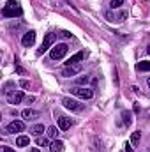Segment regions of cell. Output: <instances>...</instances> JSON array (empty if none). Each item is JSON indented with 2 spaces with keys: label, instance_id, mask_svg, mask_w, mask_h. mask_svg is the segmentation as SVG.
<instances>
[{
  "label": "cell",
  "instance_id": "obj_4",
  "mask_svg": "<svg viewBox=\"0 0 150 152\" xmlns=\"http://www.w3.org/2000/svg\"><path fill=\"white\" fill-rule=\"evenodd\" d=\"M71 94L76 96V97H79V99H92L94 97V90L92 88H87V87H73L71 88Z\"/></svg>",
  "mask_w": 150,
  "mask_h": 152
},
{
  "label": "cell",
  "instance_id": "obj_3",
  "mask_svg": "<svg viewBox=\"0 0 150 152\" xmlns=\"http://www.w3.org/2000/svg\"><path fill=\"white\" fill-rule=\"evenodd\" d=\"M67 44L66 42H60V44H55L53 48H51V51H50V57H51V60H60V58H64L66 55H67Z\"/></svg>",
  "mask_w": 150,
  "mask_h": 152
},
{
  "label": "cell",
  "instance_id": "obj_24",
  "mask_svg": "<svg viewBox=\"0 0 150 152\" xmlns=\"http://www.w3.org/2000/svg\"><path fill=\"white\" fill-rule=\"evenodd\" d=\"M60 36H62V37H66V39L73 37V34H71V32H67V30H62V32H60Z\"/></svg>",
  "mask_w": 150,
  "mask_h": 152
},
{
  "label": "cell",
  "instance_id": "obj_27",
  "mask_svg": "<svg viewBox=\"0 0 150 152\" xmlns=\"http://www.w3.org/2000/svg\"><path fill=\"white\" fill-rule=\"evenodd\" d=\"M16 73H18V75H25V69H23V67H20V66H18V67H16Z\"/></svg>",
  "mask_w": 150,
  "mask_h": 152
},
{
  "label": "cell",
  "instance_id": "obj_13",
  "mask_svg": "<svg viewBox=\"0 0 150 152\" xmlns=\"http://www.w3.org/2000/svg\"><path fill=\"white\" fill-rule=\"evenodd\" d=\"M16 145H18V147H28V145H30V138L25 136V134H20V136L16 138Z\"/></svg>",
  "mask_w": 150,
  "mask_h": 152
},
{
  "label": "cell",
  "instance_id": "obj_15",
  "mask_svg": "<svg viewBox=\"0 0 150 152\" xmlns=\"http://www.w3.org/2000/svg\"><path fill=\"white\" fill-rule=\"evenodd\" d=\"M50 152H64V142L55 140V142L50 145Z\"/></svg>",
  "mask_w": 150,
  "mask_h": 152
},
{
  "label": "cell",
  "instance_id": "obj_16",
  "mask_svg": "<svg viewBox=\"0 0 150 152\" xmlns=\"http://www.w3.org/2000/svg\"><path fill=\"white\" fill-rule=\"evenodd\" d=\"M58 133H60V127H57V126H50V127L46 129L48 138H57V136H58Z\"/></svg>",
  "mask_w": 150,
  "mask_h": 152
},
{
  "label": "cell",
  "instance_id": "obj_5",
  "mask_svg": "<svg viewBox=\"0 0 150 152\" xmlns=\"http://www.w3.org/2000/svg\"><path fill=\"white\" fill-rule=\"evenodd\" d=\"M53 42H55V34H46L44 39H42V44H41V48L37 50L39 55H42V53H46L50 48H53Z\"/></svg>",
  "mask_w": 150,
  "mask_h": 152
},
{
  "label": "cell",
  "instance_id": "obj_25",
  "mask_svg": "<svg viewBox=\"0 0 150 152\" xmlns=\"http://www.w3.org/2000/svg\"><path fill=\"white\" fill-rule=\"evenodd\" d=\"M0 152H16L14 149H11V147H7V145H4L2 149H0Z\"/></svg>",
  "mask_w": 150,
  "mask_h": 152
},
{
  "label": "cell",
  "instance_id": "obj_14",
  "mask_svg": "<svg viewBox=\"0 0 150 152\" xmlns=\"http://www.w3.org/2000/svg\"><path fill=\"white\" fill-rule=\"evenodd\" d=\"M46 129H48V127H44L42 124H36V126H32V127H30V133H32L34 136H41Z\"/></svg>",
  "mask_w": 150,
  "mask_h": 152
},
{
  "label": "cell",
  "instance_id": "obj_17",
  "mask_svg": "<svg viewBox=\"0 0 150 152\" xmlns=\"http://www.w3.org/2000/svg\"><path fill=\"white\" fill-rule=\"evenodd\" d=\"M140 142H141V133H140V131L131 133V143L136 147V145H140Z\"/></svg>",
  "mask_w": 150,
  "mask_h": 152
},
{
  "label": "cell",
  "instance_id": "obj_31",
  "mask_svg": "<svg viewBox=\"0 0 150 152\" xmlns=\"http://www.w3.org/2000/svg\"><path fill=\"white\" fill-rule=\"evenodd\" d=\"M147 51H149V53H150V46H149V50H147Z\"/></svg>",
  "mask_w": 150,
  "mask_h": 152
},
{
  "label": "cell",
  "instance_id": "obj_19",
  "mask_svg": "<svg viewBox=\"0 0 150 152\" xmlns=\"http://www.w3.org/2000/svg\"><path fill=\"white\" fill-rule=\"evenodd\" d=\"M36 143H37V147H50V145H51V143H50V140H48V138H44V136H37Z\"/></svg>",
  "mask_w": 150,
  "mask_h": 152
},
{
  "label": "cell",
  "instance_id": "obj_8",
  "mask_svg": "<svg viewBox=\"0 0 150 152\" xmlns=\"http://www.w3.org/2000/svg\"><path fill=\"white\" fill-rule=\"evenodd\" d=\"M23 99H25V94H23L21 90H16V92H12V94H7L9 104H20Z\"/></svg>",
  "mask_w": 150,
  "mask_h": 152
},
{
  "label": "cell",
  "instance_id": "obj_30",
  "mask_svg": "<svg viewBox=\"0 0 150 152\" xmlns=\"http://www.w3.org/2000/svg\"><path fill=\"white\" fill-rule=\"evenodd\" d=\"M147 83H149V88H150V78H149V80H147Z\"/></svg>",
  "mask_w": 150,
  "mask_h": 152
},
{
  "label": "cell",
  "instance_id": "obj_1",
  "mask_svg": "<svg viewBox=\"0 0 150 152\" xmlns=\"http://www.w3.org/2000/svg\"><path fill=\"white\" fill-rule=\"evenodd\" d=\"M2 14H4L5 18H20V16L23 14V9H21V5H20L18 0H9V2L4 5Z\"/></svg>",
  "mask_w": 150,
  "mask_h": 152
},
{
  "label": "cell",
  "instance_id": "obj_22",
  "mask_svg": "<svg viewBox=\"0 0 150 152\" xmlns=\"http://www.w3.org/2000/svg\"><path fill=\"white\" fill-rule=\"evenodd\" d=\"M88 80H90V78H88V76H79V78H78V80H76V83H78V85H79V87H81V85H83V87H85V85H87V83H88Z\"/></svg>",
  "mask_w": 150,
  "mask_h": 152
},
{
  "label": "cell",
  "instance_id": "obj_12",
  "mask_svg": "<svg viewBox=\"0 0 150 152\" xmlns=\"http://www.w3.org/2000/svg\"><path fill=\"white\" fill-rule=\"evenodd\" d=\"M58 127H60V131H67L69 127H71V120L67 118V117H58Z\"/></svg>",
  "mask_w": 150,
  "mask_h": 152
},
{
  "label": "cell",
  "instance_id": "obj_2",
  "mask_svg": "<svg viewBox=\"0 0 150 152\" xmlns=\"http://www.w3.org/2000/svg\"><path fill=\"white\" fill-rule=\"evenodd\" d=\"M62 104H64V108H67V110H71L74 113H81L85 110V104L81 101H76V99H71V97H64Z\"/></svg>",
  "mask_w": 150,
  "mask_h": 152
},
{
  "label": "cell",
  "instance_id": "obj_21",
  "mask_svg": "<svg viewBox=\"0 0 150 152\" xmlns=\"http://www.w3.org/2000/svg\"><path fill=\"white\" fill-rule=\"evenodd\" d=\"M124 5V0H111L110 2V7L111 9H118V7H122Z\"/></svg>",
  "mask_w": 150,
  "mask_h": 152
},
{
  "label": "cell",
  "instance_id": "obj_20",
  "mask_svg": "<svg viewBox=\"0 0 150 152\" xmlns=\"http://www.w3.org/2000/svg\"><path fill=\"white\" fill-rule=\"evenodd\" d=\"M136 69H138V71H150V62H147V60L138 62V64H136Z\"/></svg>",
  "mask_w": 150,
  "mask_h": 152
},
{
  "label": "cell",
  "instance_id": "obj_28",
  "mask_svg": "<svg viewBox=\"0 0 150 152\" xmlns=\"http://www.w3.org/2000/svg\"><path fill=\"white\" fill-rule=\"evenodd\" d=\"M125 152H133V147L129 143H125Z\"/></svg>",
  "mask_w": 150,
  "mask_h": 152
},
{
  "label": "cell",
  "instance_id": "obj_18",
  "mask_svg": "<svg viewBox=\"0 0 150 152\" xmlns=\"http://www.w3.org/2000/svg\"><path fill=\"white\" fill-rule=\"evenodd\" d=\"M122 118H124V124H125L127 127L133 124V113H131V112H127V110H125V112H122Z\"/></svg>",
  "mask_w": 150,
  "mask_h": 152
},
{
  "label": "cell",
  "instance_id": "obj_9",
  "mask_svg": "<svg viewBox=\"0 0 150 152\" xmlns=\"http://www.w3.org/2000/svg\"><path fill=\"white\" fill-rule=\"evenodd\" d=\"M36 42V32L34 30H28L23 37H21V44L25 46V48H28V46H32Z\"/></svg>",
  "mask_w": 150,
  "mask_h": 152
},
{
  "label": "cell",
  "instance_id": "obj_29",
  "mask_svg": "<svg viewBox=\"0 0 150 152\" xmlns=\"http://www.w3.org/2000/svg\"><path fill=\"white\" fill-rule=\"evenodd\" d=\"M30 152H39V149H32V151H30Z\"/></svg>",
  "mask_w": 150,
  "mask_h": 152
},
{
  "label": "cell",
  "instance_id": "obj_11",
  "mask_svg": "<svg viewBox=\"0 0 150 152\" xmlns=\"http://www.w3.org/2000/svg\"><path fill=\"white\" fill-rule=\"evenodd\" d=\"M85 58V51H78V53H74L71 58H67V62H66V66H73V64H79L81 60Z\"/></svg>",
  "mask_w": 150,
  "mask_h": 152
},
{
  "label": "cell",
  "instance_id": "obj_26",
  "mask_svg": "<svg viewBox=\"0 0 150 152\" xmlns=\"http://www.w3.org/2000/svg\"><path fill=\"white\" fill-rule=\"evenodd\" d=\"M20 85H21L23 88H28V87H30V83H28L27 80H21V81H20Z\"/></svg>",
  "mask_w": 150,
  "mask_h": 152
},
{
  "label": "cell",
  "instance_id": "obj_7",
  "mask_svg": "<svg viewBox=\"0 0 150 152\" xmlns=\"http://www.w3.org/2000/svg\"><path fill=\"white\" fill-rule=\"evenodd\" d=\"M79 71H81V64H73V66H66V69H62L60 75L64 76V78H73Z\"/></svg>",
  "mask_w": 150,
  "mask_h": 152
},
{
  "label": "cell",
  "instance_id": "obj_6",
  "mask_svg": "<svg viewBox=\"0 0 150 152\" xmlns=\"http://www.w3.org/2000/svg\"><path fill=\"white\" fill-rule=\"evenodd\" d=\"M23 129H25V122H23V120H12V122L5 127V131H7L9 134H14V133H23Z\"/></svg>",
  "mask_w": 150,
  "mask_h": 152
},
{
  "label": "cell",
  "instance_id": "obj_10",
  "mask_svg": "<svg viewBox=\"0 0 150 152\" xmlns=\"http://www.w3.org/2000/svg\"><path fill=\"white\" fill-rule=\"evenodd\" d=\"M39 112L37 110H34V108H25L23 112H21V117L25 118V120H36V118H39Z\"/></svg>",
  "mask_w": 150,
  "mask_h": 152
},
{
  "label": "cell",
  "instance_id": "obj_23",
  "mask_svg": "<svg viewBox=\"0 0 150 152\" xmlns=\"http://www.w3.org/2000/svg\"><path fill=\"white\" fill-rule=\"evenodd\" d=\"M124 20H127V11H120L117 16V21H124Z\"/></svg>",
  "mask_w": 150,
  "mask_h": 152
},
{
  "label": "cell",
  "instance_id": "obj_32",
  "mask_svg": "<svg viewBox=\"0 0 150 152\" xmlns=\"http://www.w3.org/2000/svg\"><path fill=\"white\" fill-rule=\"evenodd\" d=\"M66 2H67V4H69V0H66Z\"/></svg>",
  "mask_w": 150,
  "mask_h": 152
}]
</instances>
